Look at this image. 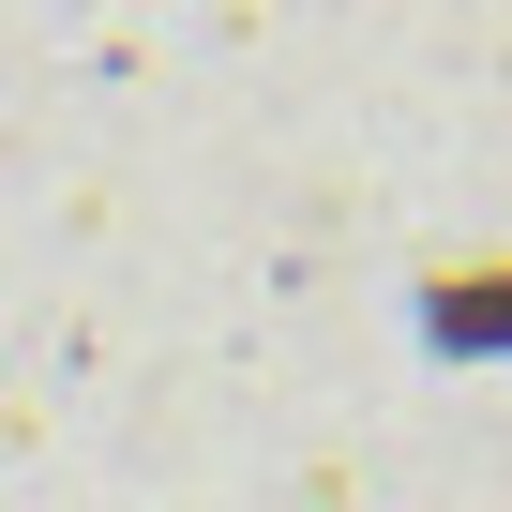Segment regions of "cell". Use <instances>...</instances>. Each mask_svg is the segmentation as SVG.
Here are the masks:
<instances>
[{"label":"cell","mask_w":512,"mask_h":512,"mask_svg":"<svg viewBox=\"0 0 512 512\" xmlns=\"http://www.w3.org/2000/svg\"><path fill=\"white\" fill-rule=\"evenodd\" d=\"M422 332H437V347H512V256L437 272V287H422Z\"/></svg>","instance_id":"6da1fadb"}]
</instances>
